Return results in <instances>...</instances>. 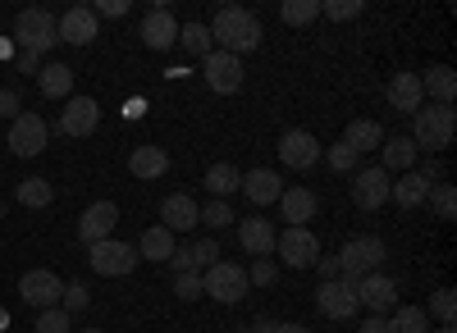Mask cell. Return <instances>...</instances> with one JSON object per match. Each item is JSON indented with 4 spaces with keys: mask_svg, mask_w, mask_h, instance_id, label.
<instances>
[{
    "mask_svg": "<svg viewBox=\"0 0 457 333\" xmlns=\"http://www.w3.org/2000/svg\"><path fill=\"white\" fill-rule=\"evenodd\" d=\"M206 28H211V42H220V51H228V55H252L261 46V37H265L261 19L243 5H220Z\"/></svg>",
    "mask_w": 457,
    "mask_h": 333,
    "instance_id": "1",
    "label": "cell"
},
{
    "mask_svg": "<svg viewBox=\"0 0 457 333\" xmlns=\"http://www.w3.org/2000/svg\"><path fill=\"white\" fill-rule=\"evenodd\" d=\"M457 133V115H453V105H421L411 115V146L416 151H444V146L453 142Z\"/></svg>",
    "mask_w": 457,
    "mask_h": 333,
    "instance_id": "2",
    "label": "cell"
},
{
    "mask_svg": "<svg viewBox=\"0 0 457 333\" xmlns=\"http://www.w3.org/2000/svg\"><path fill=\"white\" fill-rule=\"evenodd\" d=\"M14 42H19V51H28V55H37V60H42L46 51H55V46H60L55 14L42 10V5L19 10V14H14Z\"/></svg>",
    "mask_w": 457,
    "mask_h": 333,
    "instance_id": "3",
    "label": "cell"
},
{
    "mask_svg": "<svg viewBox=\"0 0 457 333\" xmlns=\"http://www.w3.org/2000/svg\"><path fill=\"white\" fill-rule=\"evenodd\" d=\"M385 242H379L375 233H357V238H348L338 247V270H343V279H366V274H375L379 265H385Z\"/></svg>",
    "mask_w": 457,
    "mask_h": 333,
    "instance_id": "4",
    "label": "cell"
},
{
    "mask_svg": "<svg viewBox=\"0 0 457 333\" xmlns=\"http://www.w3.org/2000/svg\"><path fill=\"white\" fill-rule=\"evenodd\" d=\"M247 270L234 261H215L211 270H202V297L220 302V306H238L247 297Z\"/></svg>",
    "mask_w": 457,
    "mask_h": 333,
    "instance_id": "5",
    "label": "cell"
},
{
    "mask_svg": "<svg viewBox=\"0 0 457 333\" xmlns=\"http://www.w3.org/2000/svg\"><path fill=\"white\" fill-rule=\"evenodd\" d=\"M87 261H92V270H96L101 279H129V274L137 270V247L105 238V242L87 247Z\"/></svg>",
    "mask_w": 457,
    "mask_h": 333,
    "instance_id": "6",
    "label": "cell"
},
{
    "mask_svg": "<svg viewBox=\"0 0 457 333\" xmlns=\"http://www.w3.org/2000/svg\"><path fill=\"white\" fill-rule=\"evenodd\" d=\"M46 142H51V124H46L42 115H32V110H23V115L10 124V151H14L19 160L42 156Z\"/></svg>",
    "mask_w": 457,
    "mask_h": 333,
    "instance_id": "7",
    "label": "cell"
},
{
    "mask_svg": "<svg viewBox=\"0 0 457 333\" xmlns=\"http://www.w3.org/2000/svg\"><path fill=\"white\" fill-rule=\"evenodd\" d=\"M202 73H206V83H211V92L215 96H238L243 92V60L238 55H228V51H211L206 60H202Z\"/></svg>",
    "mask_w": 457,
    "mask_h": 333,
    "instance_id": "8",
    "label": "cell"
},
{
    "mask_svg": "<svg viewBox=\"0 0 457 333\" xmlns=\"http://www.w3.org/2000/svg\"><path fill=\"white\" fill-rule=\"evenodd\" d=\"M275 251L288 270H312L320 261V238L312 229H284V238H275Z\"/></svg>",
    "mask_w": 457,
    "mask_h": 333,
    "instance_id": "9",
    "label": "cell"
},
{
    "mask_svg": "<svg viewBox=\"0 0 457 333\" xmlns=\"http://www.w3.org/2000/svg\"><path fill=\"white\" fill-rule=\"evenodd\" d=\"M19 297H23L28 306H37V311H51V306H60V297H64V279H60L55 270H28V274L19 279Z\"/></svg>",
    "mask_w": 457,
    "mask_h": 333,
    "instance_id": "10",
    "label": "cell"
},
{
    "mask_svg": "<svg viewBox=\"0 0 457 333\" xmlns=\"http://www.w3.org/2000/svg\"><path fill=\"white\" fill-rule=\"evenodd\" d=\"M353 288H357V306H366L370 315H389L398 306V279L379 274V270L366 274V279H357Z\"/></svg>",
    "mask_w": 457,
    "mask_h": 333,
    "instance_id": "11",
    "label": "cell"
},
{
    "mask_svg": "<svg viewBox=\"0 0 457 333\" xmlns=\"http://www.w3.org/2000/svg\"><path fill=\"white\" fill-rule=\"evenodd\" d=\"M316 306H320V315H329V320H353V315L361 311L353 279H325V283L316 288Z\"/></svg>",
    "mask_w": 457,
    "mask_h": 333,
    "instance_id": "12",
    "label": "cell"
},
{
    "mask_svg": "<svg viewBox=\"0 0 457 333\" xmlns=\"http://www.w3.org/2000/svg\"><path fill=\"white\" fill-rule=\"evenodd\" d=\"M279 160H284V169H316V165H320V142H316V133L288 128V133L279 137Z\"/></svg>",
    "mask_w": 457,
    "mask_h": 333,
    "instance_id": "13",
    "label": "cell"
},
{
    "mask_svg": "<svg viewBox=\"0 0 457 333\" xmlns=\"http://www.w3.org/2000/svg\"><path fill=\"white\" fill-rule=\"evenodd\" d=\"M55 32H60V42H64V46H92V42H96V32H101L96 10H92V5H69L64 19H55Z\"/></svg>",
    "mask_w": 457,
    "mask_h": 333,
    "instance_id": "14",
    "label": "cell"
},
{
    "mask_svg": "<svg viewBox=\"0 0 457 333\" xmlns=\"http://www.w3.org/2000/svg\"><path fill=\"white\" fill-rule=\"evenodd\" d=\"M55 128H60L64 137H92V133L101 128V105H96L92 96H69Z\"/></svg>",
    "mask_w": 457,
    "mask_h": 333,
    "instance_id": "15",
    "label": "cell"
},
{
    "mask_svg": "<svg viewBox=\"0 0 457 333\" xmlns=\"http://www.w3.org/2000/svg\"><path fill=\"white\" fill-rule=\"evenodd\" d=\"M389 188H394V178L385 169H357V178H353V206L357 210L389 206Z\"/></svg>",
    "mask_w": 457,
    "mask_h": 333,
    "instance_id": "16",
    "label": "cell"
},
{
    "mask_svg": "<svg viewBox=\"0 0 457 333\" xmlns=\"http://www.w3.org/2000/svg\"><path fill=\"white\" fill-rule=\"evenodd\" d=\"M137 28H142V42H146L151 51H170V46L179 42V19H174V10H165V5H151Z\"/></svg>",
    "mask_w": 457,
    "mask_h": 333,
    "instance_id": "17",
    "label": "cell"
},
{
    "mask_svg": "<svg viewBox=\"0 0 457 333\" xmlns=\"http://www.w3.org/2000/svg\"><path fill=\"white\" fill-rule=\"evenodd\" d=\"M114 224H120V206H114V201H96V206H87L79 215V238L87 247H96V242L114 238Z\"/></svg>",
    "mask_w": 457,
    "mask_h": 333,
    "instance_id": "18",
    "label": "cell"
},
{
    "mask_svg": "<svg viewBox=\"0 0 457 333\" xmlns=\"http://www.w3.org/2000/svg\"><path fill=\"white\" fill-rule=\"evenodd\" d=\"M202 224V206L187 197V192H170L161 201V229L170 233H187V229H197Z\"/></svg>",
    "mask_w": 457,
    "mask_h": 333,
    "instance_id": "19",
    "label": "cell"
},
{
    "mask_svg": "<svg viewBox=\"0 0 457 333\" xmlns=\"http://www.w3.org/2000/svg\"><path fill=\"white\" fill-rule=\"evenodd\" d=\"M275 224L270 219H261V215H252V219H238V247L247 251V256H256V261H265V256L275 251Z\"/></svg>",
    "mask_w": 457,
    "mask_h": 333,
    "instance_id": "20",
    "label": "cell"
},
{
    "mask_svg": "<svg viewBox=\"0 0 457 333\" xmlns=\"http://www.w3.org/2000/svg\"><path fill=\"white\" fill-rule=\"evenodd\" d=\"M275 206L284 210V229H307L316 219V210H320L316 192H307V188H284V197Z\"/></svg>",
    "mask_w": 457,
    "mask_h": 333,
    "instance_id": "21",
    "label": "cell"
},
{
    "mask_svg": "<svg viewBox=\"0 0 457 333\" xmlns=\"http://www.w3.org/2000/svg\"><path fill=\"white\" fill-rule=\"evenodd\" d=\"M238 192H247L252 206H275V201L284 197V178H279L275 169H247Z\"/></svg>",
    "mask_w": 457,
    "mask_h": 333,
    "instance_id": "22",
    "label": "cell"
},
{
    "mask_svg": "<svg viewBox=\"0 0 457 333\" xmlns=\"http://www.w3.org/2000/svg\"><path fill=\"white\" fill-rule=\"evenodd\" d=\"M389 105L403 110V115H416V110L426 105L421 73H394V83H389Z\"/></svg>",
    "mask_w": 457,
    "mask_h": 333,
    "instance_id": "23",
    "label": "cell"
},
{
    "mask_svg": "<svg viewBox=\"0 0 457 333\" xmlns=\"http://www.w3.org/2000/svg\"><path fill=\"white\" fill-rule=\"evenodd\" d=\"M421 92L435 96L430 105H453L457 101V73H453V64H435L430 73H421Z\"/></svg>",
    "mask_w": 457,
    "mask_h": 333,
    "instance_id": "24",
    "label": "cell"
},
{
    "mask_svg": "<svg viewBox=\"0 0 457 333\" xmlns=\"http://www.w3.org/2000/svg\"><path fill=\"white\" fill-rule=\"evenodd\" d=\"M426 197H430V183L416 174V169L398 174V183L389 188V201H394V206H407V210H411V206H426Z\"/></svg>",
    "mask_w": 457,
    "mask_h": 333,
    "instance_id": "25",
    "label": "cell"
},
{
    "mask_svg": "<svg viewBox=\"0 0 457 333\" xmlns=\"http://www.w3.org/2000/svg\"><path fill=\"white\" fill-rule=\"evenodd\" d=\"M37 83H42V96L64 101V96L73 92V69H69L64 60H51V64H42V73H37Z\"/></svg>",
    "mask_w": 457,
    "mask_h": 333,
    "instance_id": "26",
    "label": "cell"
},
{
    "mask_svg": "<svg viewBox=\"0 0 457 333\" xmlns=\"http://www.w3.org/2000/svg\"><path fill=\"white\" fill-rule=\"evenodd\" d=\"M343 142L353 146V151H379V142H385V128H379L375 119H353L348 128H343Z\"/></svg>",
    "mask_w": 457,
    "mask_h": 333,
    "instance_id": "27",
    "label": "cell"
},
{
    "mask_svg": "<svg viewBox=\"0 0 457 333\" xmlns=\"http://www.w3.org/2000/svg\"><path fill=\"white\" fill-rule=\"evenodd\" d=\"M379 156H385V165H379V169H411L416 165V146H411V137H385V142H379Z\"/></svg>",
    "mask_w": 457,
    "mask_h": 333,
    "instance_id": "28",
    "label": "cell"
},
{
    "mask_svg": "<svg viewBox=\"0 0 457 333\" xmlns=\"http://www.w3.org/2000/svg\"><path fill=\"white\" fill-rule=\"evenodd\" d=\"M129 169H133V178H161L170 169V156L161 151V146H137V151L129 156Z\"/></svg>",
    "mask_w": 457,
    "mask_h": 333,
    "instance_id": "29",
    "label": "cell"
},
{
    "mask_svg": "<svg viewBox=\"0 0 457 333\" xmlns=\"http://www.w3.org/2000/svg\"><path fill=\"white\" fill-rule=\"evenodd\" d=\"M174 247H179V242H174V233L156 224V229H146V233H142V242H137V256H146V261H170V256H174Z\"/></svg>",
    "mask_w": 457,
    "mask_h": 333,
    "instance_id": "30",
    "label": "cell"
},
{
    "mask_svg": "<svg viewBox=\"0 0 457 333\" xmlns=\"http://www.w3.org/2000/svg\"><path fill=\"white\" fill-rule=\"evenodd\" d=\"M206 188L215 192V201H224V197H234V192L243 188V174H238L234 165H211V169H206Z\"/></svg>",
    "mask_w": 457,
    "mask_h": 333,
    "instance_id": "31",
    "label": "cell"
},
{
    "mask_svg": "<svg viewBox=\"0 0 457 333\" xmlns=\"http://www.w3.org/2000/svg\"><path fill=\"white\" fill-rule=\"evenodd\" d=\"M389 333H430V315L421 306H394Z\"/></svg>",
    "mask_w": 457,
    "mask_h": 333,
    "instance_id": "32",
    "label": "cell"
},
{
    "mask_svg": "<svg viewBox=\"0 0 457 333\" xmlns=\"http://www.w3.org/2000/svg\"><path fill=\"white\" fill-rule=\"evenodd\" d=\"M55 201V188L46 178H23L19 183V206H28V210H46Z\"/></svg>",
    "mask_w": 457,
    "mask_h": 333,
    "instance_id": "33",
    "label": "cell"
},
{
    "mask_svg": "<svg viewBox=\"0 0 457 333\" xmlns=\"http://www.w3.org/2000/svg\"><path fill=\"white\" fill-rule=\"evenodd\" d=\"M179 42H183V51H193L197 60H206L211 55V28L206 23H179Z\"/></svg>",
    "mask_w": 457,
    "mask_h": 333,
    "instance_id": "34",
    "label": "cell"
},
{
    "mask_svg": "<svg viewBox=\"0 0 457 333\" xmlns=\"http://www.w3.org/2000/svg\"><path fill=\"white\" fill-rule=\"evenodd\" d=\"M279 14H284V23H288V28H307V23H316V19H320V5H316V0H284Z\"/></svg>",
    "mask_w": 457,
    "mask_h": 333,
    "instance_id": "35",
    "label": "cell"
},
{
    "mask_svg": "<svg viewBox=\"0 0 457 333\" xmlns=\"http://www.w3.org/2000/svg\"><path fill=\"white\" fill-rule=\"evenodd\" d=\"M426 206H430L439 219H453V215H457V188H453V183H435L430 197H426Z\"/></svg>",
    "mask_w": 457,
    "mask_h": 333,
    "instance_id": "36",
    "label": "cell"
},
{
    "mask_svg": "<svg viewBox=\"0 0 457 333\" xmlns=\"http://www.w3.org/2000/svg\"><path fill=\"white\" fill-rule=\"evenodd\" d=\"M426 315H435L439 324H453V320H457V292H453V288H439L435 297H430V311H426Z\"/></svg>",
    "mask_w": 457,
    "mask_h": 333,
    "instance_id": "37",
    "label": "cell"
},
{
    "mask_svg": "<svg viewBox=\"0 0 457 333\" xmlns=\"http://www.w3.org/2000/svg\"><path fill=\"white\" fill-rule=\"evenodd\" d=\"M325 165L334 174H357V151H353L348 142H338V146H329V151H325Z\"/></svg>",
    "mask_w": 457,
    "mask_h": 333,
    "instance_id": "38",
    "label": "cell"
},
{
    "mask_svg": "<svg viewBox=\"0 0 457 333\" xmlns=\"http://www.w3.org/2000/svg\"><path fill=\"white\" fill-rule=\"evenodd\" d=\"M202 224H211V233H215V229L238 224V215H234V206H228V201H211V206H202Z\"/></svg>",
    "mask_w": 457,
    "mask_h": 333,
    "instance_id": "39",
    "label": "cell"
},
{
    "mask_svg": "<svg viewBox=\"0 0 457 333\" xmlns=\"http://www.w3.org/2000/svg\"><path fill=\"white\" fill-rule=\"evenodd\" d=\"M69 324H73V315L64 306H51L37 315V333H69Z\"/></svg>",
    "mask_w": 457,
    "mask_h": 333,
    "instance_id": "40",
    "label": "cell"
},
{
    "mask_svg": "<svg viewBox=\"0 0 457 333\" xmlns=\"http://www.w3.org/2000/svg\"><path fill=\"white\" fill-rule=\"evenodd\" d=\"M174 297H179V302H197V297H202V270L174 274Z\"/></svg>",
    "mask_w": 457,
    "mask_h": 333,
    "instance_id": "41",
    "label": "cell"
},
{
    "mask_svg": "<svg viewBox=\"0 0 457 333\" xmlns=\"http://www.w3.org/2000/svg\"><path fill=\"white\" fill-rule=\"evenodd\" d=\"M60 306H64L69 315L87 311V306H92V292H87V283H64V297H60Z\"/></svg>",
    "mask_w": 457,
    "mask_h": 333,
    "instance_id": "42",
    "label": "cell"
},
{
    "mask_svg": "<svg viewBox=\"0 0 457 333\" xmlns=\"http://www.w3.org/2000/svg\"><path fill=\"white\" fill-rule=\"evenodd\" d=\"M247 283H252V288H275V283H279V265L265 256V261H256V265L247 270Z\"/></svg>",
    "mask_w": 457,
    "mask_h": 333,
    "instance_id": "43",
    "label": "cell"
},
{
    "mask_svg": "<svg viewBox=\"0 0 457 333\" xmlns=\"http://www.w3.org/2000/svg\"><path fill=\"white\" fill-rule=\"evenodd\" d=\"M193 261H197V270H211V265L220 261V242H215V238L193 242Z\"/></svg>",
    "mask_w": 457,
    "mask_h": 333,
    "instance_id": "44",
    "label": "cell"
},
{
    "mask_svg": "<svg viewBox=\"0 0 457 333\" xmlns=\"http://www.w3.org/2000/svg\"><path fill=\"white\" fill-rule=\"evenodd\" d=\"M325 19H357L361 14V0H329V5H320Z\"/></svg>",
    "mask_w": 457,
    "mask_h": 333,
    "instance_id": "45",
    "label": "cell"
},
{
    "mask_svg": "<svg viewBox=\"0 0 457 333\" xmlns=\"http://www.w3.org/2000/svg\"><path fill=\"white\" fill-rule=\"evenodd\" d=\"M0 115H5L10 124L23 115V101H19V92H14V87H0Z\"/></svg>",
    "mask_w": 457,
    "mask_h": 333,
    "instance_id": "46",
    "label": "cell"
},
{
    "mask_svg": "<svg viewBox=\"0 0 457 333\" xmlns=\"http://www.w3.org/2000/svg\"><path fill=\"white\" fill-rule=\"evenodd\" d=\"M170 265H174V274H187V270H197V261H193V247H174Z\"/></svg>",
    "mask_w": 457,
    "mask_h": 333,
    "instance_id": "47",
    "label": "cell"
},
{
    "mask_svg": "<svg viewBox=\"0 0 457 333\" xmlns=\"http://www.w3.org/2000/svg\"><path fill=\"white\" fill-rule=\"evenodd\" d=\"M124 19L129 14V0H101V5H96V19Z\"/></svg>",
    "mask_w": 457,
    "mask_h": 333,
    "instance_id": "48",
    "label": "cell"
},
{
    "mask_svg": "<svg viewBox=\"0 0 457 333\" xmlns=\"http://www.w3.org/2000/svg\"><path fill=\"white\" fill-rule=\"evenodd\" d=\"M14 69H19V73H42V60H37V55H28V51H19Z\"/></svg>",
    "mask_w": 457,
    "mask_h": 333,
    "instance_id": "49",
    "label": "cell"
},
{
    "mask_svg": "<svg viewBox=\"0 0 457 333\" xmlns=\"http://www.w3.org/2000/svg\"><path fill=\"white\" fill-rule=\"evenodd\" d=\"M316 265H320V274H325V279H343V270H338V256H320Z\"/></svg>",
    "mask_w": 457,
    "mask_h": 333,
    "instance_id": "50",
    "label": "cell"
},
{
    "mask_svg": "<svg viewBox=\"0 0 457 333\" xmlns=\"http://www.w3.org/2000/svg\"><path fill=\"white\" fill-rule=\"evenodd\" d=\"M361 333H389V315H370V320H361Z\"/></svg>",
    "mask_w": 457,
    "mask_h": 333,
    "instance_id": "51",
    "label": "cell"
},
{
    "mask_svg": "<svg viewBox=\"0 0 457 333\" xmlns=\"http://www.w3.org/2000/svg\"><path fill=\"white\" fill-rule=\"evenodd\" d=\"M270 333H312V329H302V324H279V320H275Z\"/></svg>",
    "mask_w": 457,
    "mask_h": 333,
    "instance_id": "52",
    "label": "cell"
},
{
    "mask_svg": "<svg viewBox=\"0 0 457 333\" xmlns=\"http://www.w3.org/2000/svg\"><path fill=\"white\" fill-rule=\"evenodd\" d=\"M435 333H457V329H453V324H439V329H435Z\"/></svg>",
    "mask_w": 457,
    "mask_h": 333,
    "instance_id": "53",
    "label": "cell"
},
{
    "mask_svg": "<svg viewBox=\"0 0 457 333\" xmlns=\"http://www.w3.org/2000/svg\"><path fill=\"white\" fill-rule=\"evenodd\" d=\"M234 333H252V329H247V324H238V329H234Z\"/></svg>",
    "mask_w": 457,
    "mask_h": 333,
    "instance_id": "54",
    "label": "cell"
},
{
    "mask_svg": "<svg viewBox=\"0 0 457 333\" xmlns=\"http://www.w3.org/2000/svg\"><path fill=\"white\" fill-rule=\"evenodd\" d=\"M0 329H5V311H0Z\"/></svg>",
    "mask_w": 457,
    "mask_h": 333,
    "instance_id": "55",
    "label": "cell"
},
{
    "mask_svg": "<svg viewBox=\"0 0 457 333\" xmlns=\"http://www.w3.org/2000/svg\"><path fill=\"white\" fill-rule=\"evenodd\" d=\"M83 333H101V329H83Z\"/></svg>",
    "mask_w": 457,
    "mask_h": 333,
    "instance_id": "56",
    "label": "cell"
}]
</instances>
